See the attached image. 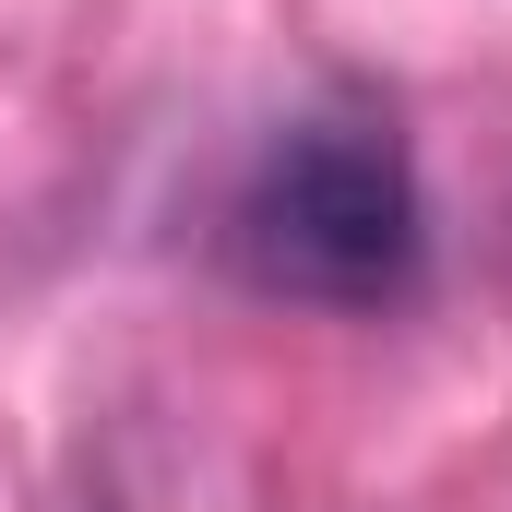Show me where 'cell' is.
<instances>
[{
	"label": "cell",
	"instance_id": "6da1fadb",
	"mask_svg": "<svg viewBox=\"0 0 512 512\" xmlns=\"http://www.w3.org/2000/svg\"><path fill=\"white\" fill-rule=\"evenodd\" d=\"M239 274L310 310H393L417 286V167L382 108H310L262 143L251 191H239Z\"/></svg>",
	"mask_w": 512,
	"mask_h": 512
}]
</instances>
